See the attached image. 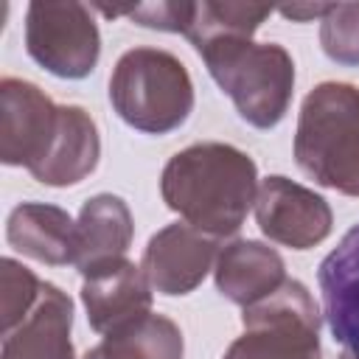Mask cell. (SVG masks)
<instances>
[{"label": "cell", "instance_id": "1", "mask_svg": "<svg viewBox=\"0 0 359 359\" xmlns=\"http://www.w3.org/2000/svg\"><path fill=\"white\" fill-rule=\"evenodd\" d=\"M255 163L224 143H196L163 168L160 191L185 224L219 238L241 227L258 196Z\"/></svg>", "mask_w": 359, "mask_h": 359}, {"label": "cell", "instance_id": "2", "mask_svg": "<svg viewBox=\"0 0 359 359\" xmlns=\"http://www.w3.org/2000/svg\"><path fill=\"white\" fill-rule=\"evenodd\" d=\"M297 165L320 185L359 196V90L325 81L300 109L294 137Z\"/></svg>", "mask_w": 359, "mask_h": 359}, {"label": "cell", "instance_id": "3", "mask_svg": "<svg viewBox=\"0 0 359 359\" xmlns=\"http://www.w3.org/2000/svg\"><path fill=\"white\" fill-rule=\"evenodd\" d=\"M196 50L247 123L269 129L286 115L294 65L280 45H255L250 36H216L196 45Z\"/></svg>", "mask_w": 359, "mask_h": 359}, {"label": "cell", "instance_id": "4", "mask_svg": "<svg viewBox=\"0 0 359 359\" xmlns=\"http://www.w3.org/2000/svg\"><path fill=\"white\" fill-rule=\"evenodd\" d=\"M109 101L132 129L165 135L185 123L194 107V84L177 56L154 48H135L115 65Z\"/></svg>", "mask_w": 359, "mask_h": 359}, {"label": "cell", "instance_id": "5", "mask_svg": "<svg viewBox=\"0 0 359 359\" xmlns=\"http://www.w3.org/2000/svg\"><path fill=\"white\" fill-rule=\"evenodd\" d=\"M320 311L300 280L244 309V334L224 359H320Z\"/></svg>", "mask_w": 359, "mask_h": 359}, {"label": "cell", "instance_id": "6", "mask_svg": "<svg viewBox=\"0 0 359 359\" xmlns=\"http://www.w3.org/2000/svg\"><path fill=\"white\" fill-rule=\"evenodd\" d=\"M25 48L45 70L62 79H84L101 50L98 28L81 3H31Z\"/></svg>", "mask_w": 359, "mask_h": 359}, {"label": "cell", "instance_id": "7", "mask_svg": "<svg viewBox=\"0 0 359 359\" xmlns=\"http://www.w3.org/2000/svg\"><path fill=\"white\" fill-rule=\"evenodd\" d=\"M62 107L39 87L3 79L0 84V157L6 165H25L31 174L45 163L59 135Z\"/></svg>", "mask_w": 359, "mask_h": 359}, {"label": "cell", "instance_id": "8", "mask_svg": "<svg viewBox=\"0 0 359 359\" xmlns=\"http://www.w3.org/2000/svg\"><path fill=\"white\" fill-rule=\"evenodd\" d=\"M255 219L266 238L309 250L331 233V208L314 191L286 177H266L255 196Z\"/></svg>", "mask_w": 359, "mask_h": 359}, {"label": "cell", "instance_id": "9", "mask_svg": "<svg viewBox=\"0 0 359 359\" xmlns=\"http://www.w3.org/2000/svg\"><path fill=\"white\" fill-rule=\"evenodd\" d=\"M216 247L219 244L213 236L177 222L151 236L140 269L151 289L163 294H188L208 275L216 258Z\"/></svg>", "mask_w": 359, "mask_h": 359}, {"label": "cell", "instance_id": "10", "mask_svg": "<svg viewBox=\"0 0 359 359\" xmlns=\"http://www.w3.org/2000/svg\"><path fill=\"white\" fill-rule=\"evenodd\" d=\"M151 283L140 266L126 258L101 264L84 275L81 300L87 306V320L98 334L118 325L140 320L151 309Z\"/></svg>", "mask_w": 359, "mask_h": 359}, {"label": "cell", "instance_id": "11", "mask_svg": "<svg viewBox=\"0 0 359 359\" xmlns=\"http://www.w3.org/2000/svg\"><path fill=\"white\" fill-rule=\"evenodd\" d=\"M323 314L337 342L359 356V224L323 258L320 272Z\"/></svg>", "mask_w": 359, "mask_h": 359}, {"label": "cell", "instance_id": "12", "mask_svg": "<svg viewBox=\"0 0 359 359\" xmlns=\"http://www.w3.org/2000/svg\"><path fill=\"white\" fill-rule=\"evenodd\" d=\"M73 303L53 283H42L31 314L3 337L0 359H73Z\"/></svg>", "mask_w": 359, "mask_h": 359}, {"label": "cell", "instance_id": "13", "mask_svg": "<svg viewBox=\"0 0 359 359\" xmlns=\"http://www.w3.org/2000/svg\"><path fill=\"white\" fill-rule=\"evenodd\" d=\"M8 244L50 266L76 261V224L62 208L22 202L8 216Z\"/></svg>", "mask_w": 359, "mask_h": 359}, {"label": "cell", "instance_id": "14", "mask_svg": "<svg viewBox=\"0 0 359 359\" xmlns=\"http://www.w3.org/2000/svg\"><path fill=\"white\" fill-rule=\"evenodd\" d=\"M132 241V216L123 199L112 194L93 196L76 222V261L73 266L87 275L90 269L123 258Z\"/></svg>", "mask_w": 359, "mask_h": 359}, {"label": "cell", "instance_id": "15", "mask_svg": "<svg viewBox=\"0 0 359 359\" xmlns=\"http://www.w3.org/2000/svg\"><path fill=\"white\" fill-rule=\"evenodd\" d=\"M283 261L275 250L258 244V241H236L224 247L216 264V286L219 292L238 303V306H255L272 292L283 286Z\"/></svg>", "mask_w": 359, "mask_h": 359}, {"label": "cell", "instance_id": "16", "mask_svg": "<svg viewBox=\"0 0 359 359\" xmlns=\"http://www.w3.org/2000/svg\"><path fill=\"white\" fill-rule=\"evenodd\" d=\"M98 163V132L81 107H62L59 135L34 180L45 185H73L84 180Z\"/></svg>", "mask_w": 359, "mask_h": 359}, {"label": "cell", "instance_id": "17", "mask_svg": "<svg viewBox=\"0 0 359 359\" xmlns=\"http://www.w3.org/2000/svg\"><path fill=\"white\" fill-rule=\"evenodd\" d=\"M84 359H182V334L163 314H146L104 334Z\"/></svg>", "mask_w": 359, "mask_h": 359}, {"label": "cell", "instance_id": "18", "mask_svg": "<svg viewBox=\"0 0 359 359\" xmlns=\"http://www.w3.org/2000/svg\"><path fill=\"white\" fill-rule=\"evenodd\" d=\"M272 14V6L258 3H194L185 36L196 45L216 36H252Z\"/></svg>", "mask_w": 359, "mask_h": 359}, {"label": "cell", "instance_id": "19", "mask_svg": "<svg viewBox=\"0 0 359 359\" xmlns=\"http://www.w3.org/2000/svg\"><path fill=\"white\" fill-rule=\"evenodd\" d=\"M0 323H3V334H8L11 328H17L31 309L39 300L42 283L17 261L3 258V280H0Z\"/></svg>", "mask_w": 359, "mask_h": 359}, {"label": "cell", "instance_id": "20", "mask_svg": "<svg viewBox=\"0 0 359 359\" xmlns=\"http://www.w3.org/2000/svg\"><path fill=\"white\" fill-rule=\"evenodd\" d=\"M323 50L339 65H359V3H334L323 14Z\"/></svg>", "mask_w": 359, "mask_h": 359}, {"label": "cell", "instance_id": "21", "mask_svg": "<svg viewBox=\"0 0 359 359\" xmlns=\"http://www.w3.org/2000/svg\"><path fill=\"white\" fill-rule=\"evenodd\" d=\"M98 8L107 17L126 14V17H132L135 22H140L146 28L185 34L188 31V22H191L194 3H143V6H126V8H109V6H98Z\"/></svg>", "mask_w": 359, "mask_h": 359}, {"label": "cell", "instance_id": "22", "mask_svg": "<svg viewBox=\"0 0 359 359\" xmlns=\"http://www.w3.org/2000/svg\"><path fill=\"white\" fill-rule=\"evenodd\" d=\"M325 11H328V6H320V3H314V6H283L280 8V14L289 17V20H311V17H323Z\"/></svg>", "mask_w": 359, "mask_h": 359}, {"label": "cell", "instance_id": "23", "mask_svg": "<svg viewBox=\"0 0 359 359\" xmlns=\"http://www.w3.org/2000/svg\"><path fill=\"white\" fill-rule=\"evenodd\" d=\"M339 359H359V356H356V353H351V351H345V353H342Z\"/></svg>", "mask_w": 359, "mask_h": 359}]
</instances>
